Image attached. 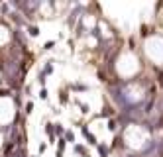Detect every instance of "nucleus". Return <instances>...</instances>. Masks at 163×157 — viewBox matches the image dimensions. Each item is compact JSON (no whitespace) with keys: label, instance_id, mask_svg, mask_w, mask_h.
<instances>
[{"label":"nucleus","instance_id":"nucleus-1","mask_svg":"<svg viewBox=\"0 0 163 157\" xmlns=\"http://www.w3.org/2000/svg\"><path fill=\"white\" fill-rule=\"evenodd\" d=\"M81 132H83V136L87 138V141H88L91 145H98V141H96V138L92 136L91 132H88V128H87V126H81Z\"/></svg>","mask_w":163,"mask_h":157},{"label":"nucleus","instance_id":"nucleus-2","mask_svg":"<svg viewBox=\"0 0 163 157\" xmlns=\"http://www.w3.org/2000/svg\"><path fill=\"white\" fill-rule=\"evenodd\" d=\"M45 133L49 138V144H55V132H53V124L51 122H45Z\"/></svg>","mask_w":163,"mask_h":157},{"label":"nucleus","instance_id":"nucleus-3","mask_svg":"<svg viewBox=\"0 0 163 157\" xmlns=\"http://www.w3.org/2000/svg\"><path fill=\"white\" fill-rule=\"evenodd\" d=\"M26 32L29 37H38L39 35V26H35V24H28L26 26Z\"/></svg>","mask_w":163,"mask_h":157},{"label":"nucleus","instance_id":"nucleus-4","mask_svg":"<svg viewBox=\"0 0 163 157\" xmlns=\"http://www.w3.org/2000/svg\"><path fill=\"white\" fill-rule=\"evenodd\" d=\"M73 149H75V153H77V155H83V157H91V153L87 151V147H85V145H81V144H75V145H73Z\"/></svg>","mask_w":163,"mask_h":157},{"label":"nucleus","instance_id":"nucleus-5","mask_svg":"<svg viewBox=\"0 0 163 157\" xmlns=\"http://www.w3.org/2000/svg\"><path fill=\"white\" fill-rule=\"evenodd\" d=\"M53 132H55V138H63V133H65V128H63V124H53Z\"/></svg>","mask_w":163,"mask_h":157},{"label":"nucleus","instance_id":"nucleus-6","mask_svg":"<svg viewBox=\"0 0 163 157\" xmlns=\"http://www.w3.org/2000/svg\"><path fill=\"white\" fill-rule=\"evenodd\" d=\"M45 83H47V75H43L41 69H39V71H38V85H39L41 88H45Z\"/></svg>","mask_w":163,"mask_h":157},{"label":"nucleus","instance_id":"nucleus-7","mask_svg":"<svg viewBox=\"0 0 163 157\" xmlns=\"http://www.w3.org/2000/svg\"><path fill=\"white\" fill-rule=\"evenodd\" d=\"M41 73H43V75H51V73H53V61H45V65H43Z\"/></svg>","mask_w":163,"mask_h":157},{"label":"nucleus","instance_id":"nucleus-8","mask_svg":"<svg viewBox=\"0 0 163 157\" xmlns=\"http://www.w3.org/2000/svg\"><path fill=\"white\" fill-rule=\"evenodd\" d=\"M96 149H98V153H100V157H108V153H110V149L104 145V144H98L96 145Z\"/></svg>","mask_w":163,"mask_h":157},{"label":"nucleus","instance_id":"nucleus-9","mask_svg":"<svg viewBox=\"0 0 163 157\" xmlns=\"http://www.w3.org/2000/svg\"><path fill=\"white\" fill-rule=\"evenodd\" d=\"M63 138H65V141H67V144H73V141H75V133H73V130H65Z\"/></svg>","mask_w":163,"mask_h":157},{"label":"nucleus","instance_id":"nucleus-10","mask_svg":"<svg viewBox=\"0 0 163 157\" xmlns=\"http://www.w3.org/2000/svg\"><path fill=\"white\" fill-rule=\"evenodd\" d=\"M65 145H67L65 138H59V139H57V151H59V153H63V151H65Z\"/></svg>","mask_w":163,"mask_h":157},{"label":"nucleus","instance_id":"nucleus-11","mask_svg":"<svg viewBox=\"0 0 163 157\" xmlns=\"http://www.w3.org/2000/svg\"><path fill=\"white\" fill-rule=\"evenodd\" d=\"M59 102H61V104H67V102H69V94H67V91H65V88L59 92Z\"/></svg>","mask_w":163,"mask_h":157},{"label":"nucleus","instance_id":"nucleus-12","mask_svg":"<svg viewBox=\"0 0 163 157\" xmlns=\"http://www.w3.org/2000/svg\"><path fill=\"white\" fill-rule=\"evenodd\" d=\"M24 112H26V116H29V114H32V112H34V102H32V100H28V102H26V106H24Z\"/></svg>","mask_w":163,"mask_h":157},{"label":"nucleus","instance_id":"nucleus-13","mask_svg":"<svg viewBox=\"0 0 163 157\" xmlns=\"http://www.w3.org/2000/svg\"><path fill=\"white\" fill-rule=\"evenodd\" d=\"M77 104H79V108H81V112H83V114H88V112H91L88 104H85V102H79V100H77Z\"/></svg>","mask_w":163,"mask_h":157},{"label":"nucleus","instance_id":"nucleus-14","mask_svg":"<svg viewBox=\"0 0 163 157\" xmlns=\"http://www.w3.org/2000/svg\"><path fill=\"white\" fill-rule=\"evenodd\" d=\"M55 39H49V41H45V43H43V49H45V51H49V49H53L55 47Z\"/></svg>","mask_w":163,"mask_h":157},{"label":"nucleus","instance_id":"nucleus-15","mask_svg":"<svg viewBox=\"0 0 163 157\" xmlns=\"http://www.w3.org/2000/svg\"><path fill=\"white\" fill-rule=\"evenodd\" d=\"M112 114H114V110L110 108V106H104V108H102V112H100V116H112Z\"/></svg>","mask_w":163,"mask_h":157},{"label":"nucleus","instance_id":"nucleus-16","mask_svg":"<svg viewBox=\"0 0 163 157\" xmlns=\"http://www.w3.org/2000/svg\"><path fill=\"white\" fill-rule=\"evenodd\" d=\"M71 88H73V91H79V92H81V91H88L87 85H79V83H77V85H71Z\"/></svg>","mask_w":163,"mask_h":157},{"label":"nucleus","instance_id":"nucleus-17","mask_svg":"<svg viewBox=\"0 0 163 157\" xmlns=\"http://www.w3.org/2000/svg\"><path fill=\"white\" fill-rule=\"evenodd\" d=\"M38 96H39V98H41V100H47V98H49V92H47V88H41V91H39V94H38Z\"/></svg>","mask_w":163,"mask_h":157},{"label":"nucleus","instance_id":"nucleus-18","mask_svg":"<svg viewBox=\"0 0 163 157\" xmlns=\"http://www.w3.org/2000/svg\"><path fill=\"white\" fill-rule=\"evenodd\" d=\"M108 130H110V132L116 130V122H114V120H108Z\"/></svg>","mask_w":163,"mask_h":157},{"label":"nucleus","instance_id":"nucleus-19","mask_svg":"<svg viewBox=\"0 0 163 157\" xmlns=\"http://www.w3.org/2000/svg\"><path fill=\"white\" fill-rule=\"evenodd\" d=\"M24 92H26V96H29V94H32V86L26 85V86H24Z\"/></svg>","mask_w":163,"mask_h":157},{"label":"nucleus","instance_id":"nucleus-20","mask_svg":"<svg viewBox=\"0 0 163 157\" xmlns=\"http://www.w3.org/2000/svg\"><path fill=\"white\" fill-rule=\"evenodd\" d=\"M45 149H47V144H39V153H45Z\"/></svg>","mask_w":163,"mask_h":157},{"label":"nucleus","instance_id":"nucleus-21","mask_svg":"<svg viewBox=\"0 0 163 157\" xmlns=\"http://www.w3.org/2000/svg\"><path fill=\"white\" fill-rule=\"evenodd\" d=\"M55 157H63V153H59V151H57V155H55Z\"/></svg>","mask_w":163,"mask_h":157},{"label":"nucleus","instance_id":"nucleus-22","mask_svg":"<svg viewBox=\"0 0 163 157\" xmlns=\"http://www.w3.org/2000/svg\"><path fill=\"white\" fill-rule=\"evenodd\" d=\"M28 157H38V155H28Z\"/></svg>","mask_w":163,"mask_h":157}]
</instances>
